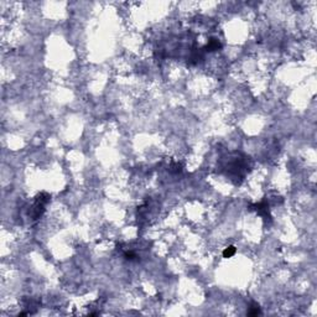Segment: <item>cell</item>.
Returning <instances> with one entry per match:
<instances>
[{
	"instance_id": "3957f363",
	"label": "cell",
	"mask_w": 317,
	"mask_h": 317,
	"mask_svg": "<svg viewBox=\"0 0 317 317\" xmlns=\"http://www.w3.org/2000/svg\"><path fill=\"white\" fill-rule=\"evenodd\" d=\"M259 314H260V307H259V305H258L257 302H252V306H250V309H249L248 315H250V316H257V315H259Z\"/></svg>"
},
{
	"instance_id": "6da1fadb",
	"label": "cell",
	"mask_w": 317,
	"mask_h": 317,
	"mask_svg": "<svg viewBox=\"0 0 317 317\" xmlns=\"http://www.w3.org/2000/svg\"><path fill=\"white\" fill-rule=\"evenodd\" d=\"M253 207H254L253 210H255V211L258 212L260 215H263L264 218H270V215H269V207H267V205H266L265 202L258 203V205H254Z\"/></svg>"
},
{
	"instance_id": "5b68a950",
	"label": "cell",
	"mask_w": 317,
	"mask_h": 317,
	"mask_svg": "<svg viewBox=\"0 0 317 317\" xmlns=\"http://www.w3.org/2000/svg\"><path fill=\"white\" fill-rule=\"evenodd\" d=\"M170 170L172 171V172H180L181 171V165H178V163H176V162H172L171 163V166H170Z\"/></svg>"
},
{
	"instance_id": "277c9868",
	"label": "cell",
	"mask_w": 317,
	"mask_h": 317,
	"mask_svg": "<svg viewBox=\"0 0 317 317\" xmlns=\"http://www.w3.org/2000/svg\"><path fill=\"white\" fill-rule=\"evenodd\" d=\"M235 252H237L235 247L230 245V247H228V248H225V249H224V252H223V257H224V258H230V257H233V255L235 254Z\"/></svg>"
},
{
	"instance_id": "7a4b0ae2",
	"label": "cell",
	"mask_w": 317,
	"mask_h": 317,
	"mask_svg": "<svg viewBox=\"0 0 317 317\" xmlns=\"http://www.w3.org/2000/svg\"><path fill=\"white\" fill-rule=\"evenodd\" d=\"M218 49H220V44H219V41L215 40V39H211L210 42H208V44L206 45V47H205L206 51H215V50H218Z\"/></svg>"
},
{
	"instance_id": "8992f818",
	"label": "cell",
	"mask_w": 317,
	"mask_h": 317,
	"mask_svg": "<svg viewBox=\"0 0 317 317\" xmlns=\"http://www.w3.org/2000/svg\"><path fill=\"white\" fill-rule=\"evenodd\" d=\"M124 257H125V259H128V260H134V259L138 258L136 254L133 253V252H125V253H124Z\"/></svg>"
}]
</instances>
